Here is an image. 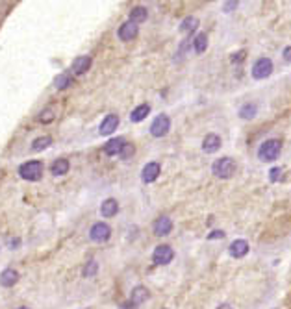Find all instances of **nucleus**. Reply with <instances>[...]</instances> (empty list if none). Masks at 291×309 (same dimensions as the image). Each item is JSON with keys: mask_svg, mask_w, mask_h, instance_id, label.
<instances>
[{"mask_svg": "<svg viewBox=\"0 0 291 309\" xmlns=\"http://www.w3.org/2000/svg\"><path fill=\"white\" fill-rule=\"evenodd\" d=\"M217 309H232V307L228 305V303H221V305H219Z\"/></svg>", "mask_w": 291, "mask_h": 309, "instance_id": "nucleus-36", "label": "nucleus"}, {"mask_svg": "<svg viewBox=\"0 0 291 309\" xmlns=\"http://www.w3.org/2000/svg\"><path fill=\"white\" fill-rule=\"evenodd\" d=\"M133 150H135V148H133L132 143H126V145H124V148H122V152H121V158L122 159H130V158H132Z\"/></svg>", "mask_w": 291, "mask_h": 309, "instance_id": "nucleus-29", "label": "nucleus"}, {"mask_svg": "<svg viewBox=\"0 0 291 309\" xmlns=\"http://www.w3.org/2000/svg\"><path fill=\"white\" fill-rule=\"evenodd\" d=\"M152 230H154V233H156L158 237L169 235L171 231H173V220H171L169 217L162 215V217H158L156 220H154V224H152Z\"/></svg>", "mask_w": 291, "mask_h": 309, "instance_id": "nucleus-9", "label": "nucleus"}, {"mask_svg": "<svg viewBox=\"0 0 291 309\" xmlns=\"http://www.w3.org/2000/svg\"><path fill=\"white\" fill-rule=\"evenodd\" d=\"M54 85H56V89H67L69 85H73V76L69 73L58 74L54 78Z\"/></svg>", "mask_w": 291, "mask_h": 309, "instance_id": "nucleus-25", "label": "nucleus"}, {"mask_svg": "<svg viewBox=\"0 0 291 309\" xmlns=\"http://www.w3.org/2000/svg\"><path fill=\"white\" fill-rule=\"evenodd\" d=\"M282 60H284L285 63H291V45L284 49V52H282Z\"/></svg>", "mask_w": 291, "mask_h": 309, "instance_id": "nucleus-32", "label": "nucleus"}, {"mask_svg": "<svg viewBox=\"0 0 291 309\" xmlns=\"http://www.w3.org/2000/svg\"><path fill=\"white\" fill-rule=\"evenodd\" d=\"M121 309H137V307H135L132 302H124V303H121Z\"/></svg>", "mask_w": 291, "mask_h": 309, "instance_id": "nucleus-35", "label": "nucleus"}, {"mask_svg": "<svg viewBox=\"0 0 291 309\" xmlns=\"http://www.w3.org/2000/svg\"><path fill=\"white\" fill-rule=\"evenodd\" d=\"M111 237V228L106 222H95L89 230V239L93 242H106Z\"/></svg>", "mask_w": 291, "mask_h": 309, "instance_id": "nucleus-7", "label": "nucleus"}, {"mask_svg": "<svg viewBox=\"0 0 291 309\" xmlns=\"http://www.w3.org/2000/svg\"><path fill=\"white\" fill-rule=\"evenodd\" d=\"M37 121L43 122V124H49V122L54 121V109L49 108V109H43L41 113H39V117H37Z\"/></svg>", "mask_w": 291, "mask_h": 309, "instance_id": "nucleus-27", "label": "nucleus"}, {"mask_svg": "<svg viewBox=\"0 0 291 309\" xmlns=\"http://www.w3.org/2000/svg\"><path fill=\"white\" fill-rule=\"evenodd\" d=\"M249 250H250V246L245 239H236V241L230 242L228 254H230L232 257H236V259H241V257H245V255L249 254Z\"/></svg>", "mask_w": 291, "mask_h": 309, "instance_id": "nucleus-10", "label": "nucleus"}, {"mask_svg": "<svg viewBox=\"0 0 291 309\" xmlns=\"http://www.w3.org/2000/svg\"><path fill=\"white\" fill-rule=\"evenodd\" d=\"M160 172H162V167H160V163H156V161H151V163H147L145 167H143V170H141V180L145 183H152L158 180Z\"/></svg>", "mask_w": 291, "mask_h": 309, "instance_id": "nucleus-11", "label": "nucleus"}, {"mask_svg": "<svg viewBox=\"0 0 291 309\" xmlns=\"http://www.w3.org/2000/svg\"><path fill=\"white\" fill-rule=\"evenodd\" d=\"M117 213H119V202L115 198H108V200L102 202V206H100V215L104 218H111L115 217Z\"/></svg>", "mask_w": 291, "mask_h": 309, "instance_id": "nucleus-16", "label": "nucleus"}, {"mask_svg": "<svg viewBox=\"0 0 291 309\" xmlns=\"http://www.w3.org/2000/svg\"><path fill=\"white\" fill-rule=\"evenodd\" d=\"M175 259V250L171 248L169 244H160L156 246V250L152 252V261L156 265H167L171 261Z\"/></svg>", "mask_w": 291, "mask_h": 309, "instance_id": "nucleus-6", "label": "nucleus"}, {"mask_svg": "<svg viewBox=\"0 0 291 309\" xmlns=\"http://www.w3.org/2000/svg\"><path fill=\"white\" fill-rule=\"evenodd\" d=\"M273 73V61L269 58H260L252 65V78L254 80H265Z\"/></svg>", "mask_w": 291, "mask_h": 309, "instance_id": "nucleus-4", "label": "nucleus"}, {"mask_svg": "<svg viewBox=\"0 0 291 309\" xmlns=\"http://www.w3.org/2000/svg\"><path fill=\"white\" fill-rule=\"evenodd\" d=\"M147 115H151V106H149V104H141V106H137V108L132 111L130 121L132 122H141V121H145Z\"/></svg>", "mask_w": 291, "mask_h": 309, "instance_id": "nucleus-20", "label": "nucleus"}, {"mask_svg": "<svg viewBox=\"0 0 291 309\" xmlns=\"http://www.w3.org/2000/svg\"><path fill=\"white\" fill-rule=\"evenodd\" d=\"M97 270H98L97 261H89V263L85 265V268H84V278H91V276H95Z\"/></svg>", "mask_w": 291, "mask_h": 309, "instance_id": "nucleus-28", "label": "nucleus"}, {"mask_svg": "<svg viewBox=\"0 0 291 309\" xmlns=\"http://www.w3.org/2000/svg\"><path fill=\"white\" fill-rule=\"evenodd\" d=\"M245 60V52H237V54H234V58H232V63H237V61H243Z\"/></svg>", "mask_w": 291, "mask_h": 309, "instance_id": "nucleus-34", "label": "nucleus"}, {"mask_svg": "<svg viewBox=\"0 0 291 309\" xmlns=\"http://www.w3.org/2000/svg\"><path fill=\"white\" fill-rule=\"evenodd\" d=\"M137 34H139V26L135 25V23H132V21L122 23L119 26V32H117V36H119L121 41H132V39L137 37Z\"/></svg>", "mask_w": 291, "mask_h": 309, "instance_id": "nucleus-8", "label": "nucleus"}, {"mask_svg": "<svg viewBox=\"0 0 291 309\" xmlns=\"http://www.w3.org/2000/svg\"><path fill=\"white\" fill-rule=\"evenodd\" d=\"M225 237V231H221V230H213L210 235H208V239L212 241V239H223Z\"/></svg>", "mask_w": 291, "mask_h": 309, "instance_id": "nucleus-33", "label": "nucleus"}, {"mask_svg": "<svg viewBox=\"0 0 291 309\" xmlns=\"http://www.w3.org/2000/svg\"><path fill=\"white\" fill-rule=\"evenodd\" d=\"M280 152H282V141L280 139H267L263 141L258 148V159L263 163H271L274 159H278Z\"/></svg>", "mask_w": 291, "mask_h": 309, "instance_id": "nucleus-1", "label": "nucleus"}, {"mask_svg": "<svg viewBox=\"0 0 291 309\" xmlns=\"http://www.w3.org/2000/svg\"><path fill=\"white\" fill-rule=\"evenodd\" d=\"M223 146V141L217 134H208L204 139H202V150L206 154H215Z\"/></svg>", "mask_w": 291, "mask_h": 309, "instance_id": "nucleus-12", "label": "nucleus"}, {"mask_svg": "<svg viewBox=\"0 0 291 309\" xmlns=\"http://www.w3.org/2000/svg\"><path fill=\"white\" fill-rule=\"evenodd\" d=\"M208 49V36L204 32H200L197 36L193 37V50L197 54H202V52H206Z\"/></svg>", "mask_w": 291, "mask_h": 309, "instance_id": "nucleus-21", "label": "nucleus"}, {"mask_svg": "<svg viewBox=\"0 0 291 309\" xmlns=\"http://www.w3.org/2000/svg\"><path fill=\"white\" fill-rule=\"evenodd\" d=\"M197 26H199V19L189 15V17H186L180 23V34H193L197 30Z\"/></svg>", "mask_w": 291, "mask_h": 309, "instance_id": "nucleus-22", "label": "nucleus"}, {"mask_svg": "<svg viewBox=\"0 0 291 309\" xmlns=\"http://www.w3.org/2000/svg\"><path fill=\"white\" fill-rule=\"evenodd\" d=\"M50 145H52V137H49V135H43V137L34 139V143H32V150L41 152V150H45V148H49Z\"/></svg>", "mask_w": 291, "mask_h": 309, "instance_id": "nucleus-26", "label": "nucleus"}, {"mask_svg": "<svg viewBox=\"0 0 291 309\" xmlns=\"http://www.w3.org/2000/svg\"><path fill=\"white\" fill-rule=\"evenodd\" d=\"M69 169H71V163H69V159L65 158H60V159H56L54 163L50 165V172L54 176H63L69 172Z\"/></svg>", "mask_w": 291, "mask_h": 309, "instance_id": "nucleus-19", "label": "nucleus"}, {"mask_svg": "<svg viewBox=\"0 0 291 309\" xmlns=\"http://www.w3.org/2000/svg\"><path fill=\"white\" fill-rule=\"evenodd\" d=\"M256 113H258V106L254 102H247L245 106H241L239 109V117L245 119V121H250V119H254Z\"/></svg>", "mask_w": 291, "mask_h": 309, "instance_id": "nucleus-24", "label": "nucleus"}, {"mask_svg": "<svg viewBox=\"0 0 291 309\" xmlns=\"http://www.w3.org/2000/svg\"><path fill=\"white\" fill-rule=\"evenodd\" d=\"M171 130V119L169 115H158L154 121H152L151 124V135H154V137H164V135L169 134Z\"/></svg>", "mask_w": 291, "mask_h": 309, "instance_id": "nucleus-5", "label": "nucleus"}, {"mask_svg": "<svg viewBox=\"0 0 291 309\" xmlns=\"http://www.w3.org/2000/svg\"><path fill=\"white\" fill-rule=\"evenodd\" d=\"M19 309H30V307H26V305H23V307H19Z\"/></svg>", "mask_w": 291, "mask_h": 309, "instance_id": "nucleus-37", "label": "nucleus"}, {"mask_svg": "<svg viewBox=\"0 0 291 309\" xmlns=\"http://www.w3.org/2000/svg\"><path fill=\"white\" fill-rule=\"evenodd\" d=\"M124 145H126V141L122 139V137H113V139L108 141V145L104 146V152L108 156H121Z\"/></svg>", "mask_w": 291, "mask_h": 309, "instance_id": "nucleus-15", "label": "nucleus"}, {"mask_svg": "<svg viewBox=\"0 0 291 309\" xmlns=\"http://www.w3.org/2000/svg\"><path fill=\"white\" fill-rule=\"evenodd\" d=\"M237 6H239V2H236V0H234V2H225V4H223V12L230 13V12H234Z\"/></svg>", "mask_w": 291, "mask_h": 309, "instance_id": "nucleus-30", "label": "nucleus"}, {"mask_svg": "<svg viewBox=\"0 0 291 309\" xmlns=\"http://www.w3.org/2000/svg\"><path fill=\"white\" fill-rule=\"evenodd\" d=\"M117 126H119V117H117L115 113H109V115L104 117V121L100 122L98 132H100V135H109L115 132Z\"/></svg>", "mask_w": 291, "mask_h": 309, "instance_id": "nucleus-13", "label": "nucleus"}, {"mask_svg": "<svg viewBox=\"0 0 291 309\" xmlns=\"http://www.w3.org/2000/svg\"><path fill=\"white\" fill-rule=\"evenodd\" d=\"M280 172H282V169L274 167V169L269 172V180H271V182H276V180H278V176H280Z\"/></svg>", "mask_w": 291, "mask_h": 309, "instance_id": "nucleus-31", "label": "nucleus"}, {"mask_svg": "<svg viewBox=\"0 0 291 309\" xmlns=\"http://www.w3.org/2000/svg\"><path fill=\"white\" fill-rule=\"evenodd\" d=\"M236 170H237V163L232 158H219V159H215V163L212 165V172L217 176V178H221V180L232 178V176L236 174Z\"/></svg>", "mask_w": 291, "mask_h": 309, "instance_id": "nucleus-2", "label": "nucleus"}, {"mask_svg": "<svg viewBox=\"0 0 291 309\" xmlns=\"http://www.w3.org/2000/svg\"><path fill=\"white\" fill-rule=\"evenodd\" d=\"M91 63H93L91 56H78V58L73 61V65H71V71H73L74 74H84L85 71H89Z\"/></svg>", "mask_w": 291, "mask_h": 309, "instance_id": "nucleus-14", "label": "nucleus"}, {"mask_svg": "<svg viewBox=\"0 0 291 309\" xmlns=\"http://www.w3.org/2000/svg\"><path fill=\"white\" fill-rule=\"evenodd\" d=\"M19 281V272L15 268H6L4 272L0 274V285L2 287H13Z\"/></svg>", "mask_w": 291, "mask_h": 309, "instance_id": "nucleus-18", "label": "nucleus"}, {"mask_svg": "<svg viewBox=\"0 0 291 309\" xmlns=\"http://www.w3.org/2000/svg\"><path fill=\"white\" fill-rule=\"evenodd\" d=\"M147 17H149V12H147L143 6H135L130 12V21L132 23H135V25H141V23H145Z\"/></svg>", "mask_w": 291, "mask_h": 309, "instance_id": "nucleus-23", "label": "nucleus"}, {"mask_svg": "<svg viewBox=\"0 0 291 309\" xmlns=\"http://www.w3.org/2000/svg\"><path fill=\"white\" fill-rule=\"evenodd\" d=\"M151 298V292H149V289L147 287H143V285H139V287H135L132 291V296H130V302L135 305V307H139L141 303L147 302Z\"/></svg>", "mask_w": 291, "mask_h": 309, "instance_id": "nucleus-17", "label": "nucleus"}, {"mask_svg": "<svg viewBox=\"0 0 291 309\" xmlns=\"http://www.w3.org/2000/svg\"><path fill=\"white\" fill-rule=\"evenodd\" d=\"M19 176L26 182H37L43 176V163L41 161H26L19 167Z\"/></svg>", "mask_w": 291, "mask_h": 309, "instance_id": "nucleus-3", "label": "nucleus"}]
</instances>
